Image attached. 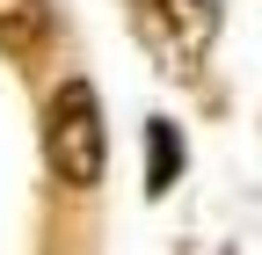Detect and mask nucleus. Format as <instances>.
Here are the masks:
<instances>
[{
    "label": "nucleus",
    "mask_w": 262,
    "mask_h": 255,
    "mask_svg": "<svg viewBox=\"0 0 262 255\" xmlns=\"http://www.w3.org/2000/svg\"><path fill=\"white\" fill-rule=\"evenodd\" d=\"M146 44L168 58V66H196L211 51V29H219V8L211 0H131Z\"/></svg>",
    "instance_id": "f03ea898"
},
{
    "label": "nucleus",
    "mask_w": 262,
    "mask_h": 255,
    "mask_svg": "<svg viewBox=\"0 0 262 255\" xmlns=\"http://www.w3.org/2000/svg\"><path fill=\"white\" fill-rule=\"evenodd\" d=\"M51 29H58L51 0H0V51H15V58H37V51L51 44Z\"/></svg>",
    "instance_id": "7ed1b4c3"
},
{
    "label": "nucleus",
    "mask_w": 262,
    "mask_h": 255,
    "mask_svg": "<svg viewBox=\"0 0 262 255\" xmlns=\"http://www.w3.org/2000/svg\"><path fill=\"white\" fill-rule=\"evenodd\" d=\"M44 161L58 182L95 189L110 168V139H102V102H95L88 80H58L44 102Z\"/></svg>",
    "instance_id": "f257e3e1"
},
{
    "label": "nucleus",
    "mask_w": 262,
    "mask_h": 255,
    "mask_svg": "<svg viewBox=\"0 0 262 255\" xmlns=\"http://www.w3.org/2000/svg\"><path fill=\"white\" fill-rule=\"evenodd\" d=\"M182 175V132L168 117H146V197H168Z\"/></svg>",
    "instance_id": "20e7f679"
}]
</instances>
